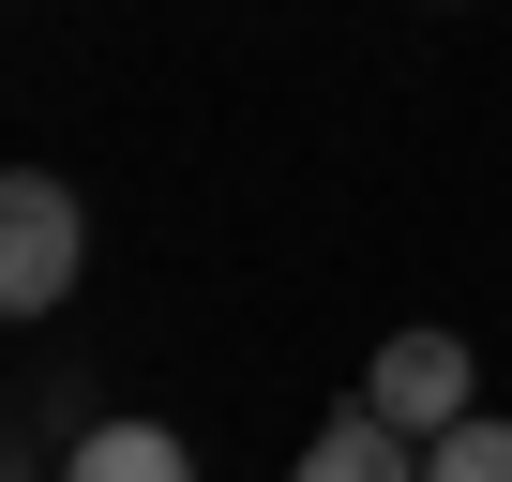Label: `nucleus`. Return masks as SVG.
<instances>
[{"label":"nucleus","instance_id":"nucleus-1","mask_svg":"<svg viewBox=\"0 0 512 482\" xmlns=\"http://www.w3.org/2000/svg\"><path fill=\"white\" fill-rule=\"evenodd\" d=\"M91 272V196L61 166H0V317H61Z\"/></svg>","mask_w":512,"mask_h":482},{"label":"nucleus","instance_id":"nucleus-2","mask_svg":"<svg viewBox=\"0 0 512 482\" xmlns=\"http://www.w3.org/2000/svg\"><path fill=\"white\" fill-rule=\"evenodd\" d=\"M362 407H377L392 437H422V452H437V437L482 407V362H467V332H392V347L362 362Z\"/></svg>","mask_w":512,"mask_h":482},{"label":"nucleus","instance_id":"nucleus-3","mask_svg":"<svg viewBox=\"0 0 512 482\" xmlns=\"http://www.w3.org/2000/svg\"><path fill=\"white\" fill-rule=\"evenodd\" d=\"M287 482H422V437H392V422L347 392V407L302 437V467H287Z\"/></svg>","mask_w":512,"mask_h":482},{"label":"nucleus","instance_id":"nucleus-4","mask_svg":"<svg viewBox=\"0 0 512 482\" xmlns=\"http://www.w3.org/2000/svg\"><path fill=\"white\" fill-rule=\"evenodd\" d=\"M61 482H196V437L181 422H76Z\"/></svg>","mask_w":512,"mask_h":482},{"label":"nucleus","instance_id":"nucleus-5","mask_svg":"<svg viewBox=\"0 0 512 482\" xmlns=\"http://www.w3.org/2000/svg\"><path fill=\"white\" fill-rule=\"evenodd\" d=\"M422 482H512V422H482V407H467V422L422 452Z\"/></svg>","mask_w":512,"mask_h":482},{"label":"nucleus","instance_id":"nucleus-6","mask_svg":"<svg viewBox=\"0 0 512 482\" xmlns=\"http://www.w3.org/2000/svg\"><path fill=\"white\" fill-rule=\"evenodd\" d=\"M0 482H61V467H0Z\"/></svg>","mask_w":512,"mask_h":482}]
</instances>
